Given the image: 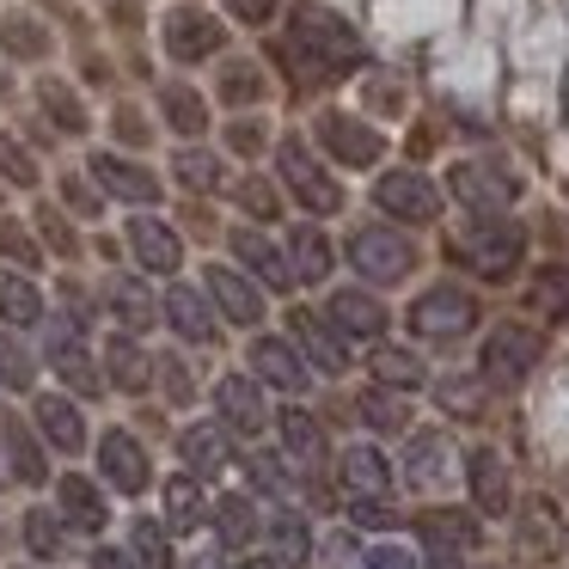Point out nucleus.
Wrapping results in <instances>:
<instances>
[{"mask_svg":"<svg viewBox=\"0 0 569 569\" xmlns=\"http://www.w3.org/2000/svg\"><path fill=\"white\" fill-rule=\"evenodd\" d=\"M295 62L307 80H331L361 62V38L337 13H325V7H300L295 13Z\"/></svg>","mask_w":569,"mask_h":569,"instance_id":"obj_1","label":"nucleus"},{"mask_svg":"<svg viewBox=\"0 0 569 569\" xmlns=\"http://www.w3.org/2000/svg\"><path fill=\"white\" fill-rule=\"evenodd\" d=\"M453 251H459V258H466L478 276L508 282V276L520 270V258H527V233H520L515 221H502V214H478V227H466Z\"/></svg>","mask_w":569,"mask_h":569,"instance_id":"obj_2","label":"nucleus"},{"mask_svg":"<svg viewBox=\"0 0 569 569\" xmlns=\"http://www.w3.org/2000/svg\"><path fill=\"white\" fill-rule=\"evenodd\" d=\"M539 368V331L532 325H496L478 349V373L496 386H520L527 373Z\"/></svg>","mask_w":569,"mask_h":569,"instance_id":"obj_3","label":"nucleus"},{"mask_svg":"<svg viewBox=\"0 0 569 569\" xmlns=\"http://www.w3.org/2000/svg\"><path fill=\"white\" fill-rule=\"evenodd\" d=\"M276 160H282V178H288V190H295V202L307 214H337V209H343V184H337V178L325 172L300 141H282Z\"/></svg>","mask_w":569,"mask_h":569,"instance_id":"obj_4","label":"nucleus"},{"mask_svg":"<svg viewBox=\"0 0 569 569\" xmlns=\"http://www.w3.org/2000/svg\"><path fill=\"white\" fill-rule=\"evenodd\" d=\"M471 325H478V300H471L466 288H453V282L417 295V307H410V331L417 337H466Z\"/></svg>","mask_w":569,"mask_h":569,"instance_id":"obj_5","label":"nucleus"},{"mask_svg":"<svg viewBox=\"0 0 569 569\" xmlns=\"http://www.w3.org/2000/svg\"><path fill=\"white\" fill-rule=\"evenodd\" d=\"M349 263H356L368 282H405L417 251H410V239H398L392 227H361V233L349 239Z\"/></svg>","mask_w":569,"mask_h":569,"instance_id":"obj_6","label":"nucleus"},{"mask_svg":"<svg viewBox=\"0 0 569 569\" xmlns=\"http://www.w3.org/2000/svg\"><path fill=\"white\" fill-rule=\"evenodd\" d=\"M417 532H422V551H429V569H459V557L478 545V527H471V515H459V508L422 515Z\"/></svg>","mask_w":569,"mask_h":569,"instance_id":"obj_7","label":"nucleus"},{"mask_svg":"<svg viewBox=\"0 0 569 569\" xmlns=\"http://www.w3.org/2000/svg\"><path fill=\"white\" fill-rule=\"evenodd\" d=\"M43 356H50V373H62L74 392H99V361L87 356V337H80L74 319H50V343H43Z\"/></svg>","mask_w":569,"mask_h":569,"instance_id":"obj_8","label":"nucleus"},{"mask_svg":"<svg viewBox=\"0 0 569 569\" xmlns=\"http://www.w3.org/2000/svg\"><path fill=\"white\" fill-rule=\"evenodd\" d=\"M214 405H221V422L233 435L270 429V405H263V380H258V373H227V380L214 386Z\"/></svg>","mask_w":569,"mask_h":569,"instance_id":"obj_9","label":"nucleus"},{"mask_svg":"<svg viewBox=\"0 0 569 569\" xmlns=\"http://www.w3.org/2000/svg\"><path fill=\"white\" fill-rule=\"evenodd\" d=\"M373 197H380V209L392 214V221H410V227H422V221L441 214V197H435V184L422 172H386Z\"/></svg>","mask_w":569,"mask_h":569,"instance_id":"obj_10","label":"nucleus"},{"mask_svg":"<svg viewBox=\"0 0 569 569\" xmlns=\"http://www.w3.org/2000/svg\"><path fill=\"white\" fill-rule=\"evenodd\" d=\"M99 471H104V483L111 490H123V496H136V490H148V447L136 441L129 429H111L99 441Z\"/></svg>","mask_w":569,"mask_h":569,"instance_id":"obj_11","label":"nucleus"},{"mask_svg":"<svg viewBox=\"0 0 569 569\" xmlns=\"http://www.w3.org/2000/svg\"><path fill=\"white\" fill-rule=\"evenodd\" d=\"M251 373L263 386H276V392H307V380H312L307 356L295 343H282V337H258L251 343Z\"/></svg>","mask_w":569,"mask_h":569,"instance_id":"obj_12","label":"nucleus"},{"mask_svg":"<svg viewBox=\"0 0 569 569\" xmlns=\"http://www.w3.org/2000/svg\"><path fill=\"white\" fill-rule=\"evenodd\" d=\"M295 343L307 349V361L319 373H343L349 368V337L337 331L325 312H295Z\"/></svg>","mask_w":569,"mask_h":569,"instance_id":"obj_13","label":"nucleus"},{"mask_svg":"<svg viewBox=\"0 0 569 569\" xmlns=\"http://www.w3.org/2000/svg\"><path fill=\"white\" fill-rule=\"evenodd\" d=\"M129 251H136V263L148 276H172L178 258H184V246H178V233L166 221H153V214H136L129 221Z\"/></svg>","mask_w":569,"mask_h":569,"instance_id":"obj_14","label":"nucleus"},{"mask_svg":"<svg viewBox=\"0 0 569 569\" xmlns=\"http://www.w3.org/2000/svg\"><path fill=\"white\" fill-rule=\"evenodd\" d=\"M453 197L478 214H502L515 202V178L490 172V166H453Z\"/></svg>","mask_w":569,"mask_h":569,"instance_id":"obj_15","label":"nucleus"},{"mask_svg":"<svg viewBox=\"0 0 569 569\" xmlns=\"http://www.w3.org/2000/svg\"><path fill=\"white\" fill-rule=\"evenodd\" d=\"M343 490L356 502H386L392 496V466L380 447H343Z\"/></svg>","mask_w":569,"mask_h":569,"instance_id":"obj_16","label":"nucleus"},{"mask_svg":"<svg viewBox=\"0 0 569 569\" xmlns=\"http://www.w3.org/2000/svg\"><path fill=\"white\" fill-rule=\"evenodd\" d=\"M319 141H325V148H331L343 166H373V160H380V136H373L368 123H356V117H343V111L319 117Z\"/></svg>","mask_w":569,"mask_h":569,"instance_id":"obj_17","label":"nucleus"},{"mask_svg":"<svg viewBox=\"0 0 569 569\" xmlns=\"http://www.w3.org/2000/svg\"><path fill=\"white\" fill-rule=\"evenodd\" d=\"M325 319H331L343 337H356V343H368V337L386 331V307L373 295H361V288H337L331 307H325Z\"/></svg>","mask_w":569,"mask_h":569,"instance_id":"obj_18","label":"nucleus"},{"mask_svg":"<svg viewBox=\"0 0 569 569\" xmlns=\"http://www.w3.org/2000/svg\"><path fill=\"white\" fill-rule=\"evenodd\" d=\"M227 43V31L214 26L209 13H172L166 19V50L178 56V62H202V56H214Z\"/></svg>","mask_w":569,"mask_h":569,"instance_id":"obj_19","label":"nucleus"},{"mask_svg":"<svg viewBox=\"0 0 569 569\" xmlns=\"http://www.w3.org/2000/svg\"><path fill=\"white\" fill-rule=\"evenodd\" d=\"M466 478H471V502H478L483 515H508V466H502L496 447H471Z\"/></svg>","mask_w":569,"mask_h":569,"instance_id":"obj_20","label":"nucleus"},{"mask_svg":"<svg viewBox=\"0 0 569 569\" xmlns=\"http://www.w3.org/2000/svg\"><path fill=\"white\" fill-rule=\"evenodd\" d=\"M56 502H62V520H68V527H80V532H104V520H111L99 483L80 478V471H68V478L56 483Z\"/></svg>","mask_w":569,"mask_h":569,"instance_id":"obj_21","label":"nucleus"},{"mask_svg":"<svg viewBox=\"0 0 569 569\" xmlns=\"http://www.w3.org/2000/svg\"><path fill=\"white\" fill-rule=\"evenodd\" d=\"M209 295L221 300V312H227L233 325H263V295H258V288H251L239 270L214 263V270H209Z\"/></svg>","mask_w":569,"mask_h":569,"instance_id":"obj_22","label":"nucleus"},{"mask_svg":"<svg viewBox=\"0 0 569 569\" xmlns=\"http://www.w3.org/2000/svg\"><path fill=\"white\" fill-rule=\"evenodd\" d=\"M233 258L246 263V270L258 276L263 288H288V282H295V263H288L263 233H246V227H239V233H233Z\"/></svg>","mask_w":569,"mask_h":569,"instance_id":"obj_23","label":"nucleus"},{"mask_svg":"<svg viewBox=\"0 0 569 569\" xmlns=\"http://www.w3.org/2000/svg\"><path fill=\"white\" fill-rule=\"evenodd\" d=\"M166 325H172L184 343H214V312L197 288H172V295H166Z\"/></svg>","mask_w":569,"mask_h":569,"instance_id":"obj_24","label":"nucleus"},{"mask_svg":"<svg viewBox=\"0 0 569 569\" xmlns=\"http://www.w3.org/2000/svg\"><path fill=\"white\" fill-rule=\"evenodd\" d=\"M104 300H111V312H117V325H123V331H148V325L166 312V307H153V295H148V282H141V276H117V282L104 288Z\"/></svg>","mask_w":569,"mask_h":569,"instance_id":"obj_25","label":"nucleus"},{"mask_svg":"<svg viewBox=\"0 0 569 569\" xmlns=\"http://www.w3.org/2000/svg\"><path fill=\"white\" fill-rule=\"evenodd\" d=\"M92 178L123 202H153L160 197V184L148 178V166H129V160H117V153H99V160H92Z\"/></svg>","mask_w":569,"mask_h":569,"instance_id":"obj_26","label":"nucleus"},{"mask_svg":"<svg viewBox=\"0 0 569 569\" xmlns=\"http://www.w3.org/2000/svg\"><path fill=\"white\" fill-rule=\"evenodd\" d=\"M38 435L56 447V453H80V447H87L80 410L68 405V398H38Z\"/></svg>","mask_w":569,"mask_h":569,"instance_id":"obj_27","label":"nucleus"},{"mask_svg":"<svg viewBox=\"0 0 569 569\" xmlns=\"http://www.w3.org/2000/svg\"><path fill=\"white\" fill-rule=\"evenodd\" d=\"M178 453H184V466L197 471V478H214V471H227V435L214 429V422H190V429L178 435Z\"/></svg>","mask_w":569,"mask_h":569,"instance_id":"obj_28","label":"nucleus"},{"mask_svg":"<svg viewBox=\"0 0 569 569\" xmlns=\"http://www.w3.org/2000/svg\"><path fill=\"white\" fill-rule=\"evenodd\" d=\"M263 527H270V520L258 515V502H251V496H227V502L214 508V532H221L227 551H246Z\"/></svg>","mask_w":569,"mask_h":569,"instance_id":"obj_29","label":"nucleus"},{"mask_svg":"<svg viewBox=\"0 0 569 569\" xmlns=\"http://www.w3.org/2000/svg\"><path fill=\"white\" fill-rule=\"evenodd\" d=\"M202 515H209V502H202V478H197V471H178V478L166 483V527L197 532Z\"/></svg>","mask_w":569,"mask_h":569,"instance_id":"obj_30","label":"nucleus"},{"mask_svg":"<svg viewBox=\"0 0 569 569\" xmlns=\"http://www.w3.org/2000/svg\"><path fill=\"white\" fill-rule=\"evenodd\" d=\"M0 441H7V459H13V478H19V483H43V478H50V459H43V447L31 441L26 422H7V417H0Z\"/></svg>","mask_w":569,"mask_h":569,"instance_id":"obj_31","label":"nucleus"},{"mask_svg":"<svg viewBox=\"0 0 569 569\" xmlns=\"http://www.w3.org/2000/svg\"><path fill=\"white\" fill-rule=\"evenodd\" d=\"M270 545H276V557H282L288 569H300L312 557V527H307V515L300 508H282V515H270Z\"/></svg>","mask_w":569,"mask_h":569,"instance_id":"obj_32","label":"nucleus"},{"mask_svg":"<svg viewBox=\"0 0 569 569\" xmlns=\"http://www.w3.org/2000/svg\"><path fill=\"white\" fill-rule=\"evenodd\" d=\"M104 368H111V386H117V392H148V386H153V361L141 356L129 337H111V349H104Z\"/></svg>","mask_w":569,"mask_h":569,"instance_id":"obj_33","label":"nucleus"},{"mask_svg":"<svg viewBox=\"0 0 569 569\" xmlns=\"http://www.w3.org/2000/svg\"><path fill=\"white\" fill-rule=\"evenodd\" d=\"M38 319H43V295L26 276L0 270V325H38Z\"/></svg>","mask_w":569,"mask_h":569,"instance_id":"obj_34","label":"nucleus"},{"mask_svg":"<svg viewBox=\"0 0 569 569\" xmlns=\"http://www.w3.org/2000/svg\"><path fill=\"white\" fill-rule=\"evenodd\" d=\"M276 429H282V447H288V459H325V429H319V417H307V410H282L276 417Z\"/></svg>","mask_w":569,"mask_h":569,"instance_id":"obj_35","label":"nucleus"},{"mask_svg":"<svg viewBox=\"0 0 569 569\" xmlns=\"http://www.w3.org/2000/svg\"><path fill=\"white\" fill-rule=\"evenodd\" d=\"M288 258H295V282H325V276H331V246H325L319 227H295Z\"/></svg>","mask_w":569,"mask_h":569,"instance_id":"obj_36","label":"nucleus"},{"mask_svg":"<svg viewBox=\"0 0 569 569\" xmlns=\"http://www.w3.org/2000/svg\"><path fill=\"white\" fill-rule=\"evenodd\" d=\"M356 410H361V422H368V429H380V435H405V429H410V405L392 392V386H380V392H361Z\"/></svg>","mask_w":569,"mask_h":569,"instance_id":"obj_37","label":"nucleus"},{"mask_svg":"<svg viewBox=\"0 0 569 569\" xmlns=\"http://www.w3.org/2000/svg\"><path fill=\"white\" fill-rule=\"evenodd\" d=\"M441 466H447V441H441V435H410V453H405L410 483H435V478H441Z\"/></svg>","mask_w":569,"mask_h":569,"instance_id":"obj_38","label":"nucleus"},{"mask_svg":"<svg viewBox=\"0 0 569 569\" xmlns=\"http://www.w3.org/2000/svg\"><path fill=\"white\" fill-rule=\"evenodd\" d=\"M373 373H380V386H392V392H417L422 386V361L410 356V349H380V356H373Z\"/></svg>","mask_w":569,"mask_h":569,"instance_id":"obj_39","label":"nucleus"},{"mask_svg":"<svg viewBox=\"0 0 569 569\" xmlns=\"http://www.w3.org/2000/svg\"><path fill=\"white\" fill-rule=\"evenodd\" d=\"M26 545H31V557L56 563V557H62V515H50V508H31V515H26Z\"/></svg>","mask_w":569,"mask_h":569,"instance_id":"obj_40","label":"nucleus"},{"mask_svg":"<svg viewBox=\"0 0 569 569\" xmlns=\"http://www.w3.org/2000/svg\"><path fill=\"white\" fill-rule=\"evenodd\" d=\"M160 104H166V123H172L178 136H197V129H202V99L190 87H166Z\"/></svg>","mask_w":569,"mask_h":569,"instance_id":"obj_41","label":"nucleus"},{"mask_svg":"<svg viewBox=\"0 0 569 569\" xmlns=\"http://www.w3.org/2000/svg\"><path fill=\"white\" fill-rule=\"evenodd\" d=\"M136 557L148 569H172V539H166V520H136Z\"/></svg>","mask_w":569,"mask_h":569,"instance_id":"obj_42","label":"nucleus"},{"mask_svg":"<svg viewBox=\"0 0 569 569\" xmlns=\"http://www.w3.org/2000/svg\"><path fill=\"white\" fill-rule=\"evenodd\" d=\"M246 471H251V490H258V496H288V490H295V478L282 471V459H276V453L246 459Z\"/></svg>","mask_w":569,"mask_h":569,"instance_id":"obj_43","label":"nucleus"},{"mask_svg":"<svg viewBox=\"0 0 569 569\" xmlns=\"http://www.w3.org/2000/svg\"><path fill=\"white\" fill-rule=\"evenodd\" d=\"M0 386H13V392L31 386V356L13 343V337H0Z\"/></svg>","mask_w":569,"mask_h":569,"instance_id":"obj_44","label":"nucleus"},{"mask_svg":"<svg viewBox=\"0 0 569 569\" xmlns=\"http://www.w3.org/2000/svg\"><path fill=\"white\" fill-rule=\"evenodd\" d=\"M539 307L551 312V319H569V270H563V263L539 276Z\"/></svg>","mask_w":569,"mask_h":569,"instance_id":"obj_45","label":"nucleus"},{"mask_svg":"<svg viewBox=\"0 0 569 569\" xmlns=\"http://www.w3.org/2000/svg\"><path fill=\"white\" fill-rule=\"evenodd\" d=\"M178 178H184L190 190H209L214 184V160L209 153H184V160H178Z\"/></svg>","mask_w":569,"mask_h":569,"instance_id":"obj_46","label":"nucleus"},{"mask_svg":"<svg viewBox=\"0 0 569 569\" xmlns=\"http://www.w3.org/2000/svg\"><path fill=\"white\" fill-rule=\"evenodd\" d=\"M0 172L13 178V184H31V178H38V172H31V160H26V153H19L7 136H0Z\"/></svg>","mask_w":569,"mask_h":569,"instance_id":"obj_47","label":"nucleus"},{"mask_svg":"<svg viewBox=\"0 0 569 569\" xmlns=\"http://www.w3.org/2000/svg\"><path fill=\"white\" fill-rule=\"evenodd\" d=\"M527 520H532V527H527V539H532V545H557V508H551V502H539Z\"/></svg>","mask_w":569,"mask_h":569,"instance_id":"obj_48","label":"nucleus"},{"mask_svg":"<svg viewBox=\"0 0 569 569\" xmlns=\"http://www.w3.org/2000/svg\"><path fill=\"white\" fill-rule=\"evenodd\" d=\"M43 104H50V111H56V123H62V129H80V104L68 99L62 87H43Z\"/></svg>","mask_w":569,"mask_h":569,"instance_id":"obj_49","label":"nucleus"},{"mask_svg":"<svg viewBox=\"0 0 569 569\" xmlns=\"http://www.w3.org/2000/svg\"><path fill=\"white\" fill-rule=\"evenodd\" d=\"M361 569H410V557L398 551V545H380V551L361 557Z\"/></svg>","mask_w":569,"mask_h":569,"instance_id":"obj_50","label":"nucleus"},{"mask_svg":"<svg viewBox=\"0 0 569 569\" xmlns=\"http://www.w3.org/2000/svg\"><path fill=\"white\" fill-rule=\"evenodd\" d=\"M0 251H7V258H19V263H31V246H26V233H19L13 221H0Z\"/></svg>","mask_w":569,"mask_h":569,"instance_id":"obj_51","label":"nucleus"},{"mask_svg":"<svg viewBox=\"0 0 569 569\" xmlns=\"http://www.w3.org/2000/svg\"><path fill=\"white\" fill-rule=\"evenodd\" d=\"M239 202H246L251 214H276V197L263 184H239Z\"/></svg>","mask_w":569,"mask_h":569,"instance_id":"obj_52","label":"nucleus"},{"mask_svg":"<svg viewBox=\"0 0 569 569\" xmlns=\"http://www.w3.org/2000/svg\"><path fill=\"white\" fill-rule=\"evenodd\" d=\"M349 515H356V527H392V515H386V502H356Z\"/></svg>","mask_w":569,"mask_h":569,"instance_id":"obj_53","label":"nucleus"},{"mask_svg":"<svg viewBox=\"0 0 569 569\" xmlns=\"http://www.w3.org/2000/svg\"><path fill=\"white\" fill-rule=\"evenodd\" d=\"M251 92H258V74H251V68H233V74H227V99H251Z\"/></svg>","mask_w":569,"mask_h":569,"instance_id":"obj_54","label":"nucleus"},{"mask_svg":"<svg viewBox=\"0 0 569 569\" xmlns=\"http://www.w3.org/2000/svg\"><path fill=\"white\" fill-rule=\"evenodd\" d=\"M270 7H276V0H233V13L246 19V26H263V19H270Z\"/></svg>","mask_w":569,"mask_h":569,"instance_id":"obj_55","label":"nucleus"},{"mask_svg":"<svg viewBox=\"0 0 569 569\" xmlns=\"http://www.w3.org/2000/svg\"><path fill=\"white\" fill-rule=\"evenodd\" d=\"M441 398H447V410H471L478 405V386H441Z\"/></svg>","mask_w":569,"mask_h":569,"instance_id":"obj_56","label":"nucleus"},{"mask_svg":"<svg viewBox=\"0 0 569 569\" xmlns=\"http://www.w3.org/2000/svg\"><path fill=\"white\" fill-rule=\"evenodd\" d=\"M166 392H172V398H190V380H184V368H178V361H166Z\"/></svg>","mask_w":569,"mask_h":569,"instance_id":"obj_57","label":"nucleus"},{"mask_svg":"<svg viewBox=\"0 0 569 569\" xmlns=\"http://www.w3.org/2000/svg\"><path fill=\"white\" fill-rule=\"evenodd\" d=\"M7 43H13L19 56H31V50H38V38H31V26H19V19L7 26Z\"/></svg>","mask_w":569,"mask_h":569,"instance_id":"obj_58","label":"nucleus"},{"mask_svg":"<svg viewBox=\"0 0 569 569\" xmlns=\"http://www.w3.org/2000/svg\"><path fill=\"white\" fill-rule=\"evenodd\" d=\"M92 569H136V563H129L123 551H99V557H92Z\"/></svg>","mask_w":569,"mask_h":569,"instance_id":"obj_59","label":"nucleus"},{"mask_svg":"<svg viewBox=\"0 0 569 569\" xmlns=\"http://www.w3.org/2000/svg\"><path fill=\"white\" fill-rule=\"evenodd\" d=\"M239 569H288L282 557H239Z\"/></svg>","mask_w":569,"mask_h":569,"instance_id":"obj_60","label":"nucleus"},{"mask_svg":"<svg viewBox=\"0 0 569 569\" xmlns=\"http://www.w3.org/2000/svg\"><path fill=\"white\" fill-rule=\"evenodd\" d=\"M190 569H221V563H214V557H197V563H190Z\"/></svg>","mask_w":569,"mask_h":569,"instance_id":"obj_61","label":"nucleus"}]
</instances>
